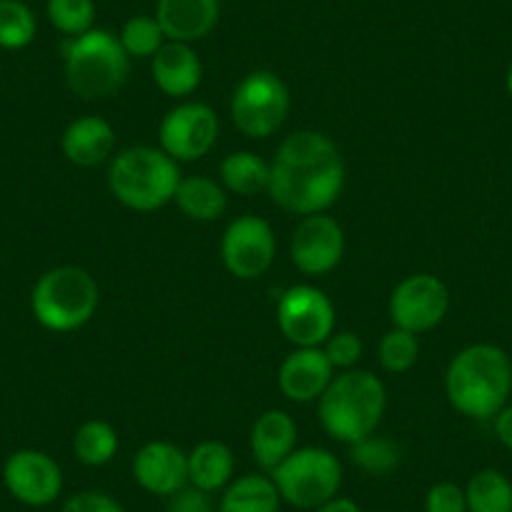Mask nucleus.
<instances>
[{
    "mask_svg": "<svg viewBox=\"0 0 512 512\" xmlns=\"http://www.w3.org/2000/svg\"><path fill=\"white\" fill-rule=\"evenodd\" d=\"M292 108L289 88L277 73L251 71L231 93V121L246 139H269L284 126Z\"/></svg>",
    "mask_w": 512,
    "mask_h": 512,
    "instance_id": "obj_8",
    "label": "nucleus"
},
{
    "mask_svg": "<svg viewBox=\"0 0 512 512\" xmlns=\"http://www.w3.org/2000/svg\"><path fill=\"white\" fill-rule=\"evenodd\" d=\"M344 176V159L329 136L319 131H297L279 144L267 194L289 214H324L337 204Z\"/></svg>",
    "mask_w": 512,
    "mask_h": 512,
    "instance_id": "obj_1",
    "label": "nucleus"
},
{
    "mask_svg": "<svg viewBox=\"0 0 512 512\" xmlns=\"http://www.w3.org/2000/svg\"><path fill=\"white\" fill-rule=\"evenodd\" d=\"M221 18L219 0H159L156 21L166 41L196 43L214 33Z\"/></svg>",
    "mask_w": 512,
    "mask_h": 512,
    "instance_id": "obj_17",
    "label": "nucleus"
},
{
    "mask_svg": "<svg viewBox=\"0 0 512 512\" xmlns=\"http://www.w3.org/2000/svg\"><path fill=\"white\" fill-rule=\"evenodd\" d=\"M234 452L219 440H204L189 452V485L201 492H221L234 480Z\"/></svg>",
    "mask_w": 512,
    "mask_h": 512,
    "instance_id": "obj_21",
    "label": "nucleus"
},
{
    "mask_svg": "<svg viewBox=\"0 0 512 512\" xmlns=\"http://www.w3.org/2000/svg\"><path fill=\"white\" fill-rule=\"evenodd\" d=\"M164 512H214V500H211L209 492H201L189 485L169 497V505Z\"/></svg>",
    "mask_w": 512,
    "mask_h": 512,
    "instance_id": "obj_35",
    "label": "nucleus"
},
{
    "mask_svg": "<svg viewBox=\"0 0 512 512\" xmlns=\"http://www.w3.org/2000/svg\"><path fill=\"white\" fill-rule=\"evenodd\" d=\"M123 51L128 58H154L164 48L166 36L156 16H131L118 33Z\"/></svg>",
    "mask_w": 512,
    "mask_h": 512,
    "instance_id": "obj_29",
    "label": "nucleus"
},
{
    "mask_svg": "<svg viewBox=\"0 0 512 512\" xmlns=\"http://www.w3.org/2000/svg\"><path fill=\"white\" fill-rule=\"evenodd\" d=\"M58 512H126L116 497L101 490H83L68 497Z\"/></svg>",
    "mask_w": 512,
    "mask_h": 512,
    "instance_id": "obj_34",
    "label": "nucleus"
},
{
    "mask_svg": "<svg viewBox=\"0 0 512 512\" xmlns=\"http://www.w3.org/2000/svg\"><path fill=\"white\" fill-rule=\"evenodd\" d=\"M314 512H362V507H359L354 500H349V497L337 495L329 502H324V505H319Z\"/></svg>",
    "mask_w": 512,
    "mask_h": 512,
    "instance_id": "obj_37",
    "label": "nucleus"
},
{
    "mask_svg": "<svg viewBox=\"0 0 512 512\" xmlns=\"http://www.w3.org/2000/svg\"><path fill=\"white\" fill-rule=\"evenodd\" d=\"M282 495L274 485L272 475H241L224 487L219 500V512H279Z\"/></svg>",
    "mask_w": 512,
    "mask_h": 512,
    "instance_id": "obj_22",
    "label": "nucleus"
},
{
    "mask_svg": "<svg viewBox=\"0 0 512 512\" xmlns=\"http://www.w3.org/2000/svg\"><path fill=\"white\" fill-rule=\"evenodd\" d=\"M349 455H352L354 465L367 475H390L402 460V450L397 447V442H392L390 437H379L377 432L349 445Z\"/></svg>",
    "mask_w": 512,
    "mask_h": 512,
    "instance_id": "obj_28",
    "label": "nucleus"
},
{
    "mask_svg": "<svg viewBox=\"0 0 512 512\" xmlns=\"http://www.w3.org/2000/svg\"><path fill=\"white\" fill-rule=\"evenodd\" d=\"M334 379V367L322 347H294L277 374L279 390L294 405L317 402Z\"/></svg>",
    "mask_w": 512,
    "mask_h": 512,
    "instance_id": "obj_16",
    "label": "nucleus"
},
{
    "mask_svg": "<svg viewBox=\"0 0 512 512\" xmlns=\"http://www.w3.org/2000/svg\"><path fill=\"white\" fill-rule=\"evenodd\" d=\"M151 78L164 96L189 98L204 81V63L189 43L166 41L164 48L151 58Z\"/></svg>",
    "mask_w": 512,
    "mask_h": 512,
    "instance_id": "obj_18",
    "label": "nucleus"
},
{
    "mask_svg": "<svg viewBox=\"0 0 512 512\" xmlns=\"http://www.w3.org/2000/svg\"><path fill=\"white\" fill-rule=\"evenodd\" d=\"M3 485L26 507H48L61 497L63 470L48 452L18 450L3 465Z\"/></svg>",
    "mask_w": 512,
    "mask_h": 512,
    "instance_id": "obj_14",
    "label": "nucleus"
},
{
    "mask_svg": "<svg viewBox=\"0 0 512 512\" xmlns=\"http://www.w3.org/2000/svg\"><path fill=\"white\" fill-rule=\"evenodd\" d=\"M38 33L36 13L23 0H0V48L21 51L33 43Z\"/></svg>",
    "mask_w": 512,
    "mask_h": 512,
    "instance_id": "obj_27",
    "label": "nucleus"
},
{
    "mask_svg": "<svg viewBox=\"0 0 512 512\" xmlns=\"http://www.w3.org/2000/svg\"><path fill=\"white\" fill-rule=\"evenodd\" d=\"M282 502L299 510H317L339 495L342 462L324 447H297L282 465L269 472Z\"/></svg>",
    "mask_w": 512,
    "mask_h": 512,
    "instance_id": "obj_7",
    "label": "nucleus"
},
{
    "mask_svg": "<svg viewBox=\"0 0 512 512\" xmlns=\"http://www.w3.org/2000/svg\"><path fill=\"white\" fill-rule=\"evenodd\" d=\"M297 440L299 427L294 417L284 410H267L251 425V457L264 472H274L297 450Z\"/></svg>",
    "mask_w": 512,
    "mask_h": 512,
    "instance_id": "obj_19",
    "label": "nucleus"
},
{
    "mask_svg": "<svg viewBox=\"0 0 512 512\" xmlns=\"http://www.w3.org/2000/svg\"><path fill=\"white\" fill-rule=\"evenodd\" d=\"M46 16L63 36H83L96 23V0H48Z\"/></svg>",
    "mask_w": 512,
    "mask_h": 512,
    "instance_id": "obj_31",
    "label": "nucleus"
},
{
    "mask_svg": "<svg viewBox=\"0 0 512 512\" xmlns=\"http://www.w3.org/2000/svg\"><path fill=\"white\" fill-rule=\"evenodd\" d=\"M377 357L384 372H390V374L410 372V369L417 364V359H420V337L407 332V329L392 327L390 332L379 339Z\"/></svg>",
    "mask_w": 512,
    "mask_h": 512,
    "instance_id": "obj_30",
    "label": "nucleus"
},
{
    "mask_svg": "<svg viewBox=\"0 0 512 512\" xmlns=\"http://www.w3.org/2000/svg\"><path fill=\"white\" fill-rule=\"evenodd\" d=\"M277 256V236L262 216L244 214L221 234V262L239 282H254L272 269Z\"/></svg>",
    "mask_w": 512,
    "mask_h": 512,
    "instance_id": "obj_10",
    "label": "nucleus"
},
{
    "mask_svg": "<svg viewBox=\"0 0 512 512\" xmlns=\"http://www.w3.org/2000/svg\"><path fill=\"white\" fill-rule=\"evenodd\" d=\"M512 392V362L495 344H470L452 357L445 395L452 410L470 420H492Z\"/></svg>",
    "mask_w": 512,
    "mask_h": 512,
    "instance_id": "obj_2",
    "label": "nucleus"
},
{
    "mask_svg": "<svg viewBox=\"0 0 512 512\" xmlns=\"http://www.w3.org/2000/svg\"><path fill=\"white\" fill-rule=\"evenodd\" d=\"M134 480L156 497H171L189 487V455L169 440L146 442L134 457Z\"/></svg>",
    "mask_w": 512,
    "mask_h": 512,
    "instance_id": "obj_15",
    "label": "nucleus"
},
{
    "mask_svg": "<svg viewBox=\"0 0 512 512\" xmlns=\"http://www.w3.org/2000/svg\"><path fill=\"white\" fill-rule=\"evenodd\" d=\"M76 460L86 467H103L116 457L118 432L106 420H88L73 435Z\"/></svg>",
    "mask_w": 512,
    "mask_h": 512,
    "instance_id": "obj_25",
    "label": "nucleus"
},
{
    "mask_svg": "<svg viewBox=\"0 0 512 512\" xmlns=\"http://www.w3.org/2000/svg\"><path fill=\"white\" fill-rule=\"evenodd\" d=\"M322 349L324 354H327L329 362H332V367L342 369V372L357 367V362L364 354L362 337H357L354 332H334L332 337L322 344Z\"/></svg>",
    "mask_w": 512,
    "mask_h": 512,
    "instance_id": "obj_32",
    "label": "nucleus"
},
{
    "mask_svg": "<svg viewBox=\"0 0 512 512\" xmlns=\"http://www.w3.org/2000/svg\"><path fill=\"white\" fill-rule=\"evenodd\" d=\"M392 327L407 329L412 334H425L440 327L450 312V292L435 274H410L390 294Z\"/></svg>",
    "mask_w": 512,
    "mask_h": 512,
    "instance_id": "obj_12",
    "label": "nucleus"
},
{
    "mask_svg": "<svg viewBox=\"0 0 512 512\" xmlns=\"http://www.w3.org/2000/svg\"><path fill=\"white\" fill-rule=\"evenodd\" d=\"M131 58L123 51L118 36L103 28H91L71 38L63 48L66 83L83 101H101L113 96L128 78Z\"/></svg>",
    "mask_w": 512,
    "mask_h": 512,
    "instance_id": "obj_5",
    "label": "nucleus"
},
{
    "mask_svg": "<svg viewBox=\"0 0 512 512\" xmlns=\"http://www.w3.org/2000/svg\"><path fill=\"white\" fill-rule=\"evenodd\" d=\"M492 420H495V435H497V440L502 442V445L507 447V450L512 452V405L510 407H502L500 412H497L495 417H492Z\"/></svg>",
    "mask_w": 512,
    "mask_h": 512,
    "instance_id": "obj_36",
    "label": "nucleus"
},
{
    "mask_svg": "<svg viewBox=\"0 0 512 512\" xmlns=\"http://www.w3.org/2000/svg\"><path fill=\"white\" fill-rule=\"evenodd\" d=\"M425 512H467V497L457 482L442 480L427 490Z\"/></svg>",
    "mask_w": 512,
    "mask_h": 512,
    "instance_id": "obj_33",
    "label": "nucleus"
},
{
    "mask_svg": "<svg viewBox=\"0 0 512 512\" xmlns=\"http://www.w3.org/2000/svg\"><path fill=\"white\" fill-rule=\"evenodd\" d=\"M116 131L101 116H83L68 123L61 136V151L66 161L81 169H93L113 159Z\"/></svg>",
    "mask_w": 512,
    "mask_h": 512,
    "instance_id": "obj_20",
    "label": "nucleus"
},
{
    "mask_svg": "<svg viewBox=\"0 0 512 512\" xmlns=\"http://www.w3.org/2000/svg\"><path fill=\"white\" fill-rule=\"evenodd\" d=\"M219 141V116L201 101H184L171 108L159 126V149L176 164L204 159Z\"/></svg>",
    "mask_w": 512,
    "mask_h": 512,
    "instance_id": "obj_11",
    "label": "nucleus"
},
{
    "mask_svg": "<svg viewBox=\"0 0 512 512\" xmlns=\"http://www.w3.org/2000/svg\"><path fill=\"white\" fill-rule=\"evenodd\" d=\"M344 229L334 216L312 214L302 216L297 229L292 231L289 256L292 264L307 277H324L339 267L344 256Z\"/></svg>",
    "mask_w": 512,
    "mask_h": 512,
    "instance_id": "obj_13",
    "label": "nucleus"
},
{
    "mask_svg": "<svg viewBox=\"0 0 512 512\" xmlns=\"http://www.w3.org/2000/svg\"><path fill=\"white\" fill-rule=\"evenodd\" d=\"M337 312L322 289L312 284L289 287L277 302V327L294 347H322L334 334Z\"/></svg>",
    "mask_w": 512,
    "mask_h": 512,
    "instance_id": "obj_9",
    "label": "nucleus"
},
{
    "mask_svg": "<svg viewBox=\"0 0 512 512\" xmlns=\"http://www.w3.org/2000/svg\"><path fill=\"white\" fill-rule=\"evenodd\" d=\"M507 93H510V98H512V66H510V71H507Z\"/></svg>",
    "mask_w": 512,
    "mask_h": 512,
    "instance_id": "obj_38",
    "label": "nucleus"
},
{
    "mask_svg": "<svg viewBox=\"0 0 512 512\" xmlns=\"http://www.w3.org/2000/svg\"><path fill=\"white\" fill-rule=\"evenodd\" d=\"M219 176L224 189L236 196L267 194L272 179V164L251 151H234L219 166Z\"/></svg>",
    "mask_w": 512,
    "mask_h": 512,
    "instance_id": "obj_24",
    "label": "nucleus"
},
{
    "mask_svg": "<svg viewBox=\"0 0 512 512\" xmlns=\"http://www.w3.org/2000/svg\"><path fill=\"white\" fill-rule=\"evenodd\" d=\"M106 181L118 204L149 214L174 201L181 171L166 151L154 146H131L113 156Z\"/></svg>",
    "mask_w": 512,
    "mask_h": 512,
    "instance_id": "obj_4",
    "label": "nucleus"
},
{
    "mask_svg": "<svg viewBox=\"0 0 512 512\" xmlns=\"http://www.w3.org/2000/svg\"><path fill=\"white\" fill-rule=\"evenodd\" d=\"M467 512H512V482L500 470H480L465 487Z\"/></svg>",
    "mask_w": 512,
    "mask_h": 512,
    "instance_id": "obj_26",
    "label": "nucleus"
},
{
    "mask_svg": "<svg viewBox=\"0 0 512 512\" xmlns=\"http://www.w3.org/2000/svg\"><path fill=\"white\" fill-rule=\"evenodd\" d=\"M174 201L186 219L201 221V224L216 221L226 211L224 186L204 174L181 176Z\"/></svg>",
    "mask_w": 512,
    "mask_h": 512,
    "instance_id": "obj_23",
    "label": "nucleus"
},
{
    "mask_svg": "<svg viewBox=\"0 0 512 512\" xmlns=\"http://www.w3.org/2000/svg\"><path fill=\"white\" fill-rule=\"evenodd\" d=\"M387 410V390L377 374L347 369L337 374L317 400L319 422L332 440L354 445L374 435Z\"/></svg>",
    "mask_w": 512,
    "mask_h": 512,
    "instance_id": "obj_3",
    "label": "nucleus"
},
{
    "mask_svg": "<svg viewBox=\"0 0 512 512\" xmlns=\"http://www.w3.org/2000/svg\"><path fill=\"white\" fill-rule=\"evenodd\" d=\"M101 292L86 269L53 267L41 274L31 292V312L48 332H76L96 317Z\"/></svg>",
    "mask_w": 512,
    "mask_h": 512,
    "instance_id": "obj_6",
    "label": "nucleus"
}]
</instances>
